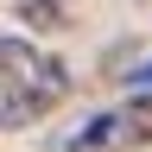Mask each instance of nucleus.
Listing matches in <instances>:
<instances>
[{"label":"nucleus","instance_id":"5","mask_svg":"<svg viewBox=\"0 0 152 152\" xmlns=\"http://www.w3.org/2000/svg\"><path fill=\"white\" fill-rule=\"evenodd\" d=\"M64 7H70V0H64Z\"/></svg>","mask_w":152,"mask_h":152},{"label":"nucleus","instance_id":"3","mask_svg":"<svg viewBox=\"0 0 152 152\" xmlns=\"http://www.w3.org/2000/svg\"><path fill=\"white\" fill-rule=\"evenodd\" d=\"M127 121H133V140H152V83L140 89V102L127 108Z\"/></svg>","mask_w":152,"mask_h":152},{"label":"nucleus","instance_id":"2","mask_svg":"<svg viewBox=\"0 0 152 152\" xmlns=\"http://www.w3.org/2000/svg\"><path fill=\"white\" fill-rule=\"evenodd\" d=\"M121 140H133V121H127V114H95V121H83V133L70 140V152H108Z\"/></svg>","mask_w":152,"mask_h":152},{"label":"nucleus","instance_id":"1","mask_svg":"<svg viewBox=\"0 0 152 152\" xmlns=\"http://www.w3.org/2000/svg\"><path fill=\"white\" fill-rule=\"evenodd\" d=\"M70 95V70L26 38H0V133L32 127Z\"/></svg>","mask_w":152,"mask_h":152},{"label":"nucleus","instance_id":"4","mask_svg":"<svg viewBox=\"0 0 152 152\" xmlns=\"http://www.w3.org/2000/svg\"><path fill=\"white\" fill-rule=\"evenodd\" d=\"M127 83H133V89H146V83H152V64H140V70L127 76Z\"/></svg>","mask_w":152,"mask_h":152}]
</instances>
